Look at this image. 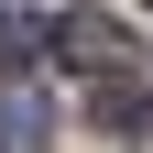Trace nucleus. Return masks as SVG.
<instances>
[{"mask_svg":"<svg viewBox=\"0 0 153 153\" xmlns=\"http://www.w3.org/2000/svg\"><path fill=\"white\" fill-rule=\"evenodd\" d=\"M88 88H99V131L153 142V88H120V76H88Z\"/></svg>","mask_w":153,"mask_h":153,"instance_id":"7ed1b4c3","label":"nucleus"},{"mask_svg":"<svg viewBox=\"0 0 153 153\" xmlns=\"http://www.w3.org/2000/svg\"><path fill=\"white\" fill-rule=\"evenodd\" d=\"M0 153H55V120H44V88L22 66L0 76Z\"/></svg>","mask_w":153,"mask_h":153,"instance_id":"f03ea898","label":"nucleus"},{"mask_svg":"<svg viewBox=\"0 0 153 153\" xmlns=\"http://www.w3.org/2000/svg\"><path fill=\"white\" fill-rule=\"evenodd\" d=\"M55 55H66L76 76H120L142 44H131V33L109 22V11H55Z\"/></svg>","mask_w":153,"mask_h":153,"instance_id":"f257e3e1","label":"nucleus"}]
</instances>
